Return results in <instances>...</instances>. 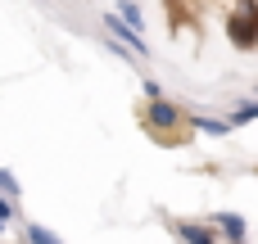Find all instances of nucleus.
<instances>
[{
    "mask_svg": "<svg viewBox=\"0 0 258 244\" xmlns=\"http://www.w3.org/2000/svg\"><path fill=\"white\" fill-rule=\"evenodd\" d=\"M186 113L190 109H181L177 100H150L145 104V113H141V122H145V131L154 136V145H163V149H172V145H181V131H186Z\"/></svg>",
    "mask_w": 258,
    "mask_h": 244,
    "instance_id": "obj_1",
    "label": "nucleus"
},
{
    "mask_svg": "<svg viewBox=\"0 0 258 244\" xmlns=\"http://www.w3.org/2000/svg\"><path fill=\"white\" fill-rule=\"evenodd\" d=\"M254 95H258V82H254Z\"/></svg>",
    "mask_w": 258,
    "mask_h": 244,
    "instance_id": "obj_14",
    "label": "nucleus"
},
{
    "mask_svg": "<svg viewBox=\"0 0 258 244\" xmlns=\"http://www.w3.org/2000/svg\"><path fill=\"white\" fill-rule=\"evenodd\" d=\"M168 231H172L177 244H222V235L209 222H177V217H168Z\"/></svg>",
    "mask_w": 258,
    "mask_h": 244,
    "instance_id": "obj_4",
    "label": "nucleus"
},
{
    "mask_svg": "<svg viewBox=\"0 0 258 244\" xmlns=\"http://www.w3.org/2000/svg\"><path fill=\"white\" fill-rule=\"evenodd\" d=\"M113 14H118L122 23H132L136 32H145V9H141L136 0H118V5H113Z\"/></svg>",
    "mask_w": 258,
    "mask_h": 244,
    "instance_id": "obj_9",
    "label": "nucleus"
},
{
    "mask_svg": "<svg viewBox=\"0 0 258 244\" xmlns=\"http://www.w3.org/2000/svg\"><path fill=\"white\" fill-rule=\"evenodd\" d=\"M141 91H145V100H163V82L159 77H141Z\"/></svg>",
    "mask_w": 258,
    "mask_h": 244,
    "instance_id": "obj_12",
    "label": "nucleus"
},
{
    "mask_svg": "<svg viewBox=\"0 0 258 244\" xmlns=\"http://www.w3.org/2000/svg\"><path fill=\"white\" fill-rule=\"evenodd\" d=\"M0 195H9V199H18V177H14L9 168H0Z\"/></svg>",
    "mask_w": 258,
    "mask_h": 244,
    "instance_id": "obj_11",
    "label": "nucleus"
},
{
    "mask_svg": "<svg viewBox=\"0 0 258 244\" xmlns=\"http://www.w3.org/2000/svg\"><path fill=\"white\" fill-rule=\"evenodd\" d=\"M0 217H5L9 226H23V213H18V199H9V195H0Z\"/></svg>",
    "mask_w": 258,
    "mask_h": 244,
    "instance_id": "obj_10",
    "label": "nucleus"
},
{
    "mask_svg": "<svg viewBox=\"0 0 258 244\" xmlns=\"http://www.w3.org/2000/svg\"><path fill=\"white\" fill-rule=\"evenodd\" d=\"M5 231H9V222H5V217H0V235H5Z\"/></svg>",
    "mask_w": 258,
    "mask_h": 244,
    "instance_id": "obj_13",
    "label": "nucleus"
},
{
    "mask_svg": "<svg viewBox=\"0 0 258 244\" xmlns=\"http://www.w3.org/2000/svg\"><path fill=\"white\" fill-rule=\"evenodd\" d=\"M100 27H104V36H113V41H122L136 59H150V41H145V32H136L132 23H122L113 9H104L100 14Z\"/></svg>",
    "mask_w": 258,
    "mask_h": 244,
    "instance_id": "obj_3",
    "label": "nucleus"
},
{
    "mask_svg": "<svg viewBox=\"0 0 258 244\" xmlns=\"http://www.w3.org/2000/svg\"><path fill=\"white\" fill-rule=\"evenodd\" d=\"M227 118H231V127H236V131H240V127H249V122H258V95H249V100H236Z\"/></svg>",
    "mask_w": 258,
    "mask_h": 244,
    "instance_id": "obj_7",
    "label": "nucleus"
},
{
    "mask_svg": "<svg viewBox=\"0 0 258 244\" xmlns=\"http://www.w3.org/2000/svg\"><path fill=\"white\" fill-rule=\"evenodd\" d=\"M204 222H209L227 244H245V240H249V222H245L240 213H209Z\"/></svg>",
    "mask_w": 258,
    "mask_h": 244,
    "instance_id": "obj_5",
    "label": "nucleus"
},
{
    "mask_svg": "<svg viewBox=\"0 0 258 244\" xmlns=\"http://www.w3.org/2000/svg\"><path fill=\"white\" fill-rule=\"evenodd\" d=\"M222 32L236 50H258V0H236L222 18Z\"/></svg>",
    "mask_w": 258,
    "mask_h": 244,
    "instance_id": "obj_2",
    "label": "nucleus"
},
{
    "mask_svg": "<svg viewBox=\"0 0 258 244\" xmlns=\"http://www.w3.org/2000/svg\"><path fill=\"white\" fill-rule=\"evenodd\" d=\"M245 244H249V240H245Z\"/></svg>",
    "mask_w": 258,
    "mask_h": 244,
    "instance_id": "obj_15",
    "label": "nucleus"
},
{
    "mask_svg": "<svg viewBox=\"0 0 258 244\" xmlns=\"http://www.w3.org/2000/svg\"><path fill=\"white\" fill-rule=\"evenodd\" d=\"M18 231H23V244H63L50 226H41V222H23Z\"/></svg>",
    "mask_w": 258,
    "mask_h": 244,
    "instance_id": "obj_8",
    "label": "nucleus"
},
{
    "mask_svg": "<svg viewBox=\"0 0 258 244\" xmlns=\"http://www.w3.org/2000/svg\"><path fill=\"white\" fill-rule=\"evenodd\" d=\"M186 131H200V136H231V118H209V113H186Z\"/></svg>",
    "mask_w": 258,
    "mask_h": 244,
    "instance_id": "obj_6",
    "label": "nucleus"
}]
</instances>
